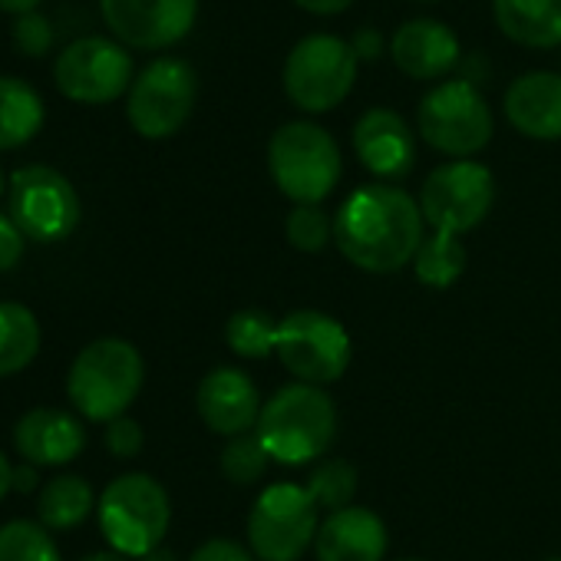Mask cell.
<instances>
[{
	"instance_id": "obj_1",
	"label": "cell",
	"mask_w": 561,
	"mask_h": 561,
	"mask_svg": "<svg viewBox=\"0 0 561 561\" xmlns=\"http://www.w3.org/2000/svg\"><path fill=\"white\" fill-rule=\"evenodd\" d=\"M420 202L390 182L360 185L334 215L337 251L367 274H393L413 264L426 238Z\"/></svg>"
},
{
	"instance_id": "obj_2",
	"label": "cell",
	"mask_w": 561,
	"mask_h": 561,
	"mask_svg": "<svg viewBox=\"0 0 561 561\" xmlns=\"http://www.w3.org/2000/svg\"><path fill=\"white\" fill-rule=\"evenodd\" d=\"M271 462L308 466L321 459L337 436V407L324 387L288 383L280 387L261 410L254 426Z\"/></svg>"
},
{
	"instance_id": "obj_3",
	"label": "cell",
	"mask_w": 561,
	"mask_h": 561,
	"mask_svg": "<svg viewBox=\"0 0 561 561\" xmlns=\"http://www.w3.org/2000/svg\"><path fill=\"white\" fill-rule=\"evenodd\" d=\"M267 172L280 195L295 205H321L341 182L344 156L324 126L291 119L280 123L267 139Z\"/></svg>"
},
{
	"instance_id": "obj_4",
	"label": "cell",
	"mask_w": 561,
	"mask_h": 561,
	"mask_svg": "<svg viewBox=\"0 0 561 561\" xmlns=\"http://www.w3.org/2000/svg\"><path fill=\"white\" fill-rule=\"evenodd\" d=\"M146 380L142 354L123 337H103L83 347L70 367V400L73 407L96 423H113L126 416Z\"/></svg>"
},
{
	"instance_id": "obj_5",
	"label": "cell",
	"mask_w": 561,
	"mask_h": 561,
	"mask_svg": "<svg viewBox=\"0 0 561 561\" xmlns=\"http://www.w3.org/2000/svg\"><path fill=\"white\" fill-rule=\"evenodd\" d=\"M96 512L103 538L126 558H146L156 551L172 518L169 492L146 472H126L113 479L103 489Z\"/></svg>"
},
{
	"instance_id": "obj_6",
	"label": "cell",
	"mask_w": 561,
	"mask_h": 561,
	"mask_svg": "<svg viewBox=\"0 0 561 561\" xmlns=\"http://www.w3.org/2000/svg\"><path fill=\"white\" fill-rule=\"evenodd\" d=\"M321 508L311 492L295 482L261 489L248 515V545L257 561H301L318 541Z\"/></svg>"
},
{
	"instance_id": "obj_7",
	"label": "cell",
	"mask_w": 561,
	"mask_h": 561,
	"mask_svg": "<svg viewBox=\"0 0 561 561\" xmlns=\"http://www.w3.org/2000/svg\"><path fill=\"white\" fill-rule=\"evenodd\" d=\"M280 367L298 383L328 387L337 383L351 367V334L347 328L324 311H291L277 321V347Z\"/></svg>"
},
{
	"instance_id": "obj_8",
	"label": "cell",
	"mask_w": 561,
	"mask_h": 561,
	"mask_svg": "<svg viewBox=\"0 0 561 561\" xmlns=\"http://www.w3.org/2000/svg\"><path fill=\"white\" fill-rule=\"evenodd\" d=\"M357 80V54L337 34H308L285 60V93L305 113H328L347 100Z\"/></svg>"
},
{
	"instance_id": "obj_9",
	"label": "cell",
	"mask_w": 561,
	"mask_h": 561,
	"mask_svg": "<svg viewBox=\"0 0 561 561\" xmlns=\"http://www.w3.org/2000/svg\"><path fill=\"white\" fill-rule=\"evenodd\" d=\"M416 126L426 146L453 159H472L492 139V110L469 80H446L420 100Z\"/></svg>"
},
{
	"instance_id": "obj_10",
	"label": "cell",
	"mask_w": 561,
	"mask_h": 561,
	"mask_svg": "<svg viewBox=\"0 0 561 561\" xmlns=\"http://www.w3.org/2000/svg\"><path fill=\"white\" fill-rule=\"evenodd\" d=\"M420 211L433 231L466 234L485 221L495 202V179L482 162L453 159L436 165L420 188Z\"/></svg>"
},
{
	"instance_id": "obj_11",
	"label": "cell",
	"mask_w": 561,
	"mask_h": 561,
	"mask_svg": "<svg viewBox=\"0 0 561 561\" xmlns=\"http://www.w3.org/2000/svg\"><path fill=\"white\" fill-rule=\"evenodd\" d=\"M198 96V77L188 60L179 57H162L152 60L129 87L126 100V116L133 129L146 139H169L175 136Z\"/></svg>"
},
{
	"instance_id": "obj_12",
	"label": "cell",
	"mask_w": 561,
	"mask_h": 561,
	"mask_svg": "<svg viewBox=\"0 0 561 561\" xmlns=\"http://www.w3.org/2000/svg\"><path fill=\"white\" fill-rule=\"evenodd\" d=\"M11 221L34 241H60L80 225V195L50 165H24L11 179Z\"/></svg>"
},
{
	"instance_id": "obj_13",
	"label": "cell",
	"mask_w": 561,
	"mask_h": 561,
	"mask_svg": "<svg viewBox=\"0 0 561 561\" xmlns=\"http://www.w3.org/2000/svg\"><path fill=\"white\" fill-rule=\"evenodd\" d=\"M54 80L67 100L103 106L133 87V57L110 37H83L57 57Z\"/></svg>"
},
{
	"instance_id": "obj_14",
	"label": "cell",
	"mask_w": 561,
	"mask_h": 561,
	"mask_svg": "<svg viewBox=\"0 0 561 561\" xmlns=\"http://www.w3.org/2000/svg\"><path fill=\"white\" fill-rule=\"evenodd\" d=\"M100 11L119 44L165 50L192 31L198 0H100Z\"/></svg>"
},
{
	"instance_id": "obj_15",
	"label": "cell",
	"mask_w": 561,
	"mask_h": 561,
	"mask_svg": "<svg viewBox=\"0 0 561 561\" xmlns=\"http://www.w3.org/2000/svg\"><path fill=\"white\" fill-rule=\"evenodd\" d=\"M195 407L202 423L218 433V436H244L254 433L257 420H261V393L254 387V380L234 367H215L202 377L198 393H195Z\"/></svg>"
},
{
	"instance_id": "obj_16",
	"label": "cell",
	"mask_w": 561,
	"mask_h": 561,
	"mask_svg": "<svg viewBox=\"0 0 561 561\" xmlns=\"http://www.w3.org/2000/svg\"><path fill=\"white\" fill-rule=\"evenodd\" d=\"M354 152L367 172L393 182L410 175L416 162V136L400 113L374 106L354 123Z\"/></svg>"
},
{
	"instance_id": "obj_17",
	"label": "cell",
	"mask_w": 561,
	"mask_h": 561,
	"mask_svg": "<svg viewBox=\"0 0 561 561\" xmlns=\"http://www.w3.org/2000/svg\"><path fill=\"white\" fill-rule=\"evenodd\" d=\"M393 64L413 80H439L459 64V37L433 18H413L390 37Z\"/></svg>"
},
{
	"instance_id": "obj_18",
	"label": "cell",
	"mask_w": 561,
	"mask_h": 561,
	"mask_svg": "<svg viewBox=\"0 0 561 561\" xmlns=\"http://www.w3.org/2000/svg\"><path fill=\"white\" fill-rule=\"evenodd\" d=\"M390 548L387 525L377 512L364 505H347L331 512L314 541L318 561H383Z\"/></svg>"
},
{
	"instance_id": "obj_19",
	"label": "cell",
	"mask_w": 561,
	"mask_h": 561,
	"mask_svg": "<svg viewBox=\"0 0 561 561\" xmlns=\"http://www.w3.org/2000/svg\"><path fill=\"white\" fill-rule=\"evenodd\" d=\"M505 119L528 139H561V73L535 70L505 90Z\"/></svg>"
},
{
	"instance_id": "obj_20",
	"label": "cell",
	"mask_w": 561,
	"mask_h": 561,
	"mask_svg": "<svg viewBox=\"0 0 561 561\" xmlns=\"http://www.w3.org/2000/svg\"><path fill=\"white\" fill-rule=\"evenodd\" d=\"M14 446L31 466H67L83 453L87 433L70 413L41 407L21 416L14 430Z\"/></svg>"
},
{
	"instance_id": "obj_21",
	"label": "cell",
	"mask_w": 561,
	"mask_h": 561,
	"mask_svg": "<svg viewBox=\"0 0 561 561\" xmlns=\"http://www.w3.org/2000/svg\"><path fill=\"white\" fill-rule=\"evenodd\" d=\"M499 31L535 50H551L561 44V0H492Z\"/></svg>"
},
{
	"instance_id": "obj_22",
	"label": "cell",
	"mask_w": 561,
	"mask_h": 561,
	"mask_svg": "<svg viewBox=\"0 0 561 561\" xmlns=\"http://www.w3.org/2000/svg\"><path fill=\"white\" fill-rule=\"evenodd\" d=\"M44 116V100L31 83L0 77V152L27 146L41 133Z\"/></svg>"
},
{
	"instance_id": "obj_23",
	"label": "cell",
	"mask_w": 561,
	"mask_h": 561,
	"mask_svg": "<svg viewBox=\"0 0 561 561\" xmlns=\"http://www.w3.org/2000/svg\"><path fill=\"white\" fill-rule=\"evenodd\" d=\"M93 505H96V495L83 476H57L41 489L37 515L44 528L64 531V528H77L80 522H87Z\"/></svg>"
},
{
	"instance_id": "obj_24",
	"label": "cell",
	"mask_w": 561,
	"mask_h": 561,
	"mask_svg": "<svg viewBox=\"0 0 561 561\" xmlns=\"http://www.w3.org/2000/svg\"><path fill=\"white\" fill-rule=\"evenodd\" d=\"M469 254L466 244L456 234H443V231H430L413 257V274L420 285L433 288V291H446L456 280L466 274Z\"/></svg>"
},
{
	"instance_id": "obj_25",
	"label": "cell",
	"mask_w": 561,
	"mask_h": 561,
	"mask_svg": "<svg viewBox=\"0 0 561 561\" xmlns=\"http://www.w3.org/2000/svg\"><path fill=\"white\" fill-rule=\"evenodd\" d=\"M41 351V324L31 308L0 301V377L21 374Z\"/></svg>"
},
{
	"instance_id": "obj_26",
	"label": "cell",
	"mask_w": 561,
	"mask_h": 561,
	"mask_svg": "<svg viewBox=\"0 0 561 561\" xmlns=\"http://www.w3.org/2000/svg\"><path fill=\"white\" fill-rule=\"evenodd\" d=\"M225 341L241 360H264L277 347V321L257 308L234 311L225 324Z\"/></svg>"
},
{
	"instance_id": "obj_27",
	"label": "cell",
	"mask_w": 561,
	"mask_h": 561,
	"mask_svg": "<svg viewBox=\"0 0 561 561\" xmlns=\"http://www.w3.org/2000/svg\"><path fill=\"white\" fill-rule=\"evenodd\" d=\"M357 485H360V476H357L354 462H347V459H324L311 472L305 489L311 492L314 505L331 515V512H341V508L354 505Z\"/></svg>"
},
{
	"instance_id": "obj_28",
	"label": "cell",
	"mask_w": 561,
	"mask_h": 561,
	"mask_svg": "<svg viewBox=\"0 0 561 561\" xmlns=\"http://www.w3.org/2000/svg\"><path fill=\"white\" fill-rule=\"evenodd\" d=\"M0 561H60V551L41 522L18 518L0 528Z\"/></svg>"
},
{
	"instance_id": "obj_29",
	"label": "cell",
	"mask_w": 561,
	"mask_h": 561,
	"mask_svg": "<svg viewBox=\"0 0 561 561\" xmlns=\"http://www.w3.org/2000/svg\"><path fill=\"white\" fill-rule=\"evenodd\" d=\"M285 238L295 251L321 254L334 241V218L321 205H295L285 218Z\"/></svg>"
},
{
	"instance_id": "obj_30",
	"label": "cell",
	"mask_w": 561,
	"mask_h": 561,
	"mask_svg": "<svg viewBox=\"0 0 561 561\" xmlns=\"http://www.w3.org/2000/svg\"><path fill=\"white\" fill-rule=\"evenodd\" d=\"M267 462H271V456L261 446L257 433H244V436L228 439L221 449V459H218V466L231 485H254L267 472Z\"/></svg>"
},
{
	"instance_id": "obj_31",
	"label": "cell",
	"mask_w": 561,
	"mask_h": 561,
	"mask_svg": "<svg viewBox=\"0 0 561 561\" xmlns=\"http://www.w3.org/2000/svg\"><path fill=\"white\" fill-rule=\"evenodd\" d=\"M14 44L21 54L27 57H44L54 44V27L47 18H41L37 11L34 14H24L14 21Z\"/></svg>"
},
{
	"instance_id": "obj_32",
	"label": "cell",
	"mask_w": 561,
	"mask_h": 561,
	"mask_svg": "<svg viewBox=\"0 0 561 561\" xmlns=\"http://www.w3.org/2000/svg\"><path fill=\"white\" fill-rule=\"evenodd\" d=\"M142 443H146L142 426H139L136 420H129V416H119V420H113V423L106 426V446H110V453L119 456V459L139 456Z\"/></svg>"
},
{
	"instance_id": "obj_33",
	"label": "cell",
	"mask_w": 561,
	"mask_h": 561,
	"mask_svg": "<svg viewBox=\"0 0 561 561\" xmlns=\"http://www.w3.org/2000/svg\"><path fill=\"white\" fill-rule=\"evenodd\" d=\"M188 561H254V554L231 538H211V541L198 545L188 554Z\"/></svg>"
},
{
	"instance_id": "obj_34",
	"label": "cell",
	"mask_w": 561,
	"mask_h": 561,
	"mask_svg": "<svg viewBox=\"0 0 561 561\" xmlns=\"http://www.w3.org/2000/svg\"><path fill=\"white\" fill-rule=\"evenodd\" d=\"M24 254V231L11 221V215H0V271H11Z\"/></svg>"
},
{
	"instance_id": "obj_35",
	"label": "cell",
	"mask_w": 561,
	"mask_h": 561,
	"mask_svg": "<svg viewBox=\"0 0 561 561\" xmlns=\"http://www.w3.org/2000/svg\"><path fill=\"white\" fill-rule=\"evenodd\" d=\"M351 47H354L357 60H374V57L383 54V34L374 31V27H360V31L354 34Z\"/></svg>"
},
{
	"instance_id": "obj_36",
	"label": "cell",
	"mask_w": 561,
	"mask_h": 561,
	"mask_svg": "<svg viewBox=\"0 0 561 561\" xmlns=\"http://www.w3.org/2000/svg\"><path fill=\"white\" fill-rule=\"evenodd\" d=\"M295 4L311 14H341L354 4V0H295Z\"/></svg>"
},
{
	"instance_id": "obj_37",
	"label": "cell",
	"mask_w": 561,
	"mask_h": 561,
	"mask_svg": "<svg viewBox=\"0 0 561 561\" xmlns=\"http://www.w3.org/2000/svg\"><path fill=\"white\" fill-rule=\"evenodd\" d=\"M14 489H18V492H31V489H37V469H34L31 462L14 469Z\"/></svg>"
},
{
	"instance_id": "obj_38",
	"label": "cell",
	"mask_w": 561,
	"mask_h": 561,
	"mask_svg": "<svg viewBox=\"0 0 561 561\" xmlns=\"http://www.w3.org/2000/svg\"><path fill=\"white\" fill-rule=\"evenodd\" d=\"M37 4H41V0H0V11L24 18V14H34V11H37Z\"/></svg>"
},
{
	"instance_id": "obj_39",
	"label": "cell",
	"mask_w": 561,
	"mask_h": 561,
	"mask_svg": "<svg viewBox=\"0 0 561 561\" xmlns=\"http://www.w3.org/2000/svg\"><path fill=\"white\" fill-rule=\"evenodd\" d=\"M11 489H14V466L8 462L4 453H0V499H4Z\"/></svg>"
},
{
	"instance_id": "obj_40",
	"label": "cell",
	"mask_w": 561,
	"mask_h": 561,
	"mask_svg": "<svg viewBox=\"0 0 561 561\" xmlns=\"http://www.w3.org/2000/svg\"><path fill=\"white\" fill-rule=\"evenodd\" d=\"M142 561H179V554H175L172 548H162V545H159V548H156V551H149Z\"/></svg>"
},
{
	"instance_id": "obj_41",
	"label": "cell",
	"mask_w": 561,
	"mask_h": 561,
	"mask_svg": "<svg viewBox=\"0 0 561 561\" xmlns=\"http://www.w3.org/2000/svg\"><path fill=\"white\" fill-rule=\"evenodd\" d=\"M80 561H129V558L119 554V551H96V554H87V558H80Z\"/></svg>"
},
{
	"instance_id": "obj_42",
	"label": "cell",
	"mask_w": 561,
	"mask_h": 561,
	"mask_svg": "<svg viewBox=\"0 0 561 561\" xmlns=\"http://www.w3.org/2000/svg\"><path fill=\"white\" fill-rule=\"evenodd\" d=\"M0 192H4V172H0Z\"/></svg>"
},
{
	"instance_id": "obj_43",
	"label": "cell",
	"mask_w": 561,
	"mask_h": 561,
	"mask_svg": "<svg viewBox=\"0 0 561 561\" xmlns=\"http://www.w3.org/2000/svg\"><path fill=\"white\" fill-rule=\"evenodd\" d=\"M400 561H423V558H400Z\"/></svg>"
},
{
	"instance_id": "obj_44",
	"label": "cell",
	"mask_w": 561,
	"mask_h": 561,
	"mask_svg": "<svg viewBox=\"0 0 561 561\" xmlns=\"http://www.w3.org/2000/svg\"><path fill=\"white\" fill-rule=\"evenodd\" d=\"M545 561H561V558H545Z\"/></svg>"
}]
</instances>
